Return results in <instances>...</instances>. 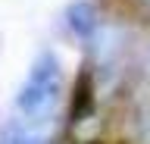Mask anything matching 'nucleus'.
I'll return each instance as SVG.
<instances>
[{"mask_svg": "<svg viewBox=\"0 0 150 144\" xmlns=\"http://www.w3.org/2000/svg\"><path fill=\"white\" fill-rule=\"evenodd\" d=\"M63 97V66L53 50H41L35 63L28 66V75L16 91V116L35 119V122H53L56 104Z\"/></svg>", "mask_w": 150, "mask_h": 144, "instance_id": "nucleus-1", "label": "nucleus"}, {"mask_svg": "<svg viewBox=\"0 0 150 144\" xmlns=\"http://www.w3.org/2000/svg\"><path fill=\"white\" fill-rule=\"evenodd\" d=\"M0 144H53V122H35L13 113L0 128Z\"/></svg>", "mask_w": 150, "mask_h": 144, "instance_id": "nucleus-2", "label": "nucleus"}, {"mask_svg": "<svg viewBox=\"0 0 150 144\" xmlns=\"http://www.w3.org/2000/svg\"><path fill=\"white\" fill-rule=\"evenodd\" d=\"M138 3H141V6H147V10H150V0H138Z\"/></svg>", "mask_w": 150, "mask_h": 144, "instance_id": "nucleus-5", "label": "nucleus"}, {"mask_svg": "<svg viewBox=\"0 0 150 144\" xmlns=\"http://www.w3.org/2000/svg\"><path fill=\"white\" fill-rule=\"evenodd\" d=\"M66 25H69V31H72L78 41L91 44L94 35L100 31L97 6H94L91 0H75V3H69V10H66Z\"/></svg>", "mask_w": 150, "mask_h": 144, "instance_id": "nucleus-3", "label": "nucleus"}, {"mask_svg": "<svg viewBox=\"0 0 150 144\" xmlns=\"http://www.w3.org/2000/svg\"><path fill=\"white\" fill-rule=\"evenodd\" d=\"M91 110H94V78H91V69H84L81 75H78V82H75V88H72L69 122L72 125L84 122V119L91 116Z\"/></svg>", "mask_w": 150, "mask_h": 144, "instance_id": "nucleus-4", "label": "nucleus"}]
</instances>
